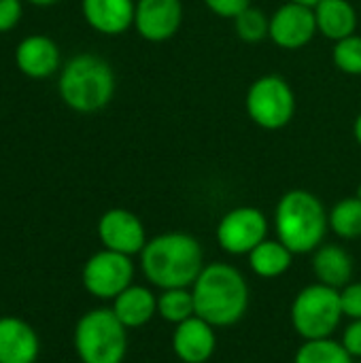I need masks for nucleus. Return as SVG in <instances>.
<instances>
[{
    "label": "nucleus",
    "instance_id": "f257e3e1",
    "mask_svg": "<svg viewBox=\"0 0 361 363\" xmlns=\"http://www.w3.org/2000/svg\"><path fill=\"white\" fill-rule=\"evenodd\" d=\"M204 266L202 245L185 232L157 234L140 251V270L157 289L191 287Z\"/></svg>",
    "mask_w": 361,
    "mask_h": 363
},
{
    "label": "nucleus",
    "instance_id": "f03ea898",
    "mask_svg": "<svg viewBox=\"0 0 361 363\" xmlns=\"http://www.w3.org/2000/svg\"><path fill=\"white\" fill-rule=\"evenodd\" d=\"M196 315L213 328L236 325L249 308V285L243 272L230 264L213 262L202 268L191 285Z\"/></svg>",
    "mask_w": 361,
    "mask_h": 363
},
{
    "label": "nucleus",
    "instance_id": "7ed1b4c3",
    "mask_svg": "<svg viewBox=\"0 0 361 363\" xmlns=\"http://www.w3.org/2000/svg\"><path fill=\"white\" fill-rule=\"evenodd\" d=\"M274 230L277 238L294 255L315 253L330 230V213L315 194L291 189L283 194L277 204Z\"/></svg>",
    "mask_w": 361,
    "mask_h": 363
},
{
    "label": "nucleus",
    "instance_id": "20e7f679",
    "mask_svg": "<svg viewBox=\"0 0 361 363\" xmlns=\"http://www.w3.org/2000/svg\"><path fill=\"white\" fill-rule=\"evenodd\" d=\"M57 91L68 108L98 113L115 96L113 66L96 53H77L62 66Z\"/></svg>",
    "mask_w": 361,
    "mask_h": 363
},
{
    "label": "nucleus",
    "instance_id": "39448f33",
    "mask_svg": "<svg viewBox=\"0 0 361 363\" xmlns=\"http://www.w3.org/2000/svg\"><path fill=\"white\" fill-rule=\"evenodd\" d=\"M74 353L81 363H123L128 353V328L113 308H91L74 325Z\"/></svg>",
    "mask_w": 361,
    "mask_h": 363
},
{
    "label": "nucleus",
    "instance_id": "423d86ee",
    "mask_svg": "<svg viewBox=\"0 0 361 363\" xmlns=\"http://www.w3.org/2000/svg\"><path fill=\"white\" fill-rule=\"evenodd\" d=\"M343 317L340 291L323 283L304 287L291 304V325L304 340L332 338Z\"/></svg>",
    "mask_w": 361,
    "mask_h": 363
},
{
    "label": "nucleus",
    "instance_id": "0eeeda50",
    "mask_svg": "<svg viewBox=\"0 0 361 363\" xmlns=\"http://www.w3.org/2000/svg\"><path fill=\"white\" fill-rule=\"evenodd\" d=\"M245 106L249 119L262 130H281L296 115V94L283 77L264 74L249 85Z\"/></svg>",
    "mask_w": 361,
    "mask_h": 363
},
{
    "label": "nucleus",
    "instance_id": "6e6552de",
    "mask_svg": "<svg viewBox=\"0 0 361 363\" xmlns=\"http://www.w3.org/2000/svg\"><path fill=\"white\" fill-rule=\"evenodd\" d=\"M134 281V264L130 255L102 249L94 253L83 270L81 283L89 296L96 300H115L123 289H128Z\"/></svg>",
    "mask_w": 361,
    "mask_h": 363
},
{
    "label": "nucleus",
    "instance_id": "1a4fd4ad",
    "mask_svg": "<svg viewBox=\"0 0 361 363\" xmlns=\"http://www.w3.org/2000/svg\"><path fill=\"white\" fill-rule=\"evenodd\" d=\"M215 236L226 253L249 255L268 238V219L255 206H236L219 219Z\"/></svg>",
    "mask_w": 361,
    "mask_h": 363
},
{
    "label": "nucleus",
    "instance_id": "9d476101",
    "mask_svg": "<svg viewBox=\"0 0 361 363\" xmlns=\"http://www.w3.org/2000/svg\"><path fill=\"white\" fill-rule=\"evenodd\" d=\"M317 34L315 9L298 2H285L270 15V34L268 38L287 51L306 47Z\"/></svg>",
    "mask_w": 361,
    "mask_h": 363
},
{
    "label": "nucleus",
    "instance_id": "9b49d317",
    "mask_svg": "<svg viewBox=\"0 0 361 363\" xmlns=\"http://www.w3.org/2000/svg\"><path fill=\"white\" fill-rule=\"evenodd\" d=\"M98 238L104 249L123 255H140L147 245V232L143 221L126 208H111L98 219Z\"/></svg>",
    "mask_w": 361,
    "mask_h": 363
},
{
    "label": "nucleus",
    "instance_id": "f8f14e48",
    "mask_svg": "<svg viewBox=\"0 0 361 363\" xmlns=\"http://www.w3.org/2000/svg\"><path fill=\"white\" fill-rule=\"evenodd\" d=\"M183 21L181 0H136L134 28L149 43L170 40Z\"/></svg>",
    "mask_w": 361,
    "mask_h": 363
},
{
    "label": "nucleus",
    "instance_id": "ddd939ff",
    "mask_svg": "<svg viewBox=\"0 0 361 363\" xmlns=\"http://www.w3.org/2000/svg\"><path fill=\"white\" fill-rule=\"evenodd\" d=\"M217 349L215 328L198 315L179 323L172 332V351L183 363H206Z\"/></svg>",
    "mask_w": 361,
    "mask_h": 363
},
{
    "label": "nucleus",
    "instance_id": "4468645a",
    "mask_svg": "<svg viewBox=\"0 0 361 363\" xmlns=\"http://www.w3.org/2000/svg\"><path fill=\"white\" fill-rule=\"evenodd\" d=\"M15 64L19 72L30 79H47L60 70L62 53L53 38L45 34H30L19 40L15 49Z\"/></svg>",
    "mask_w": 361,
    "mask_h": 363
},
{
    "label": "nucleus",
    "instance_id": "2eb2a0df",
    "mask_svg": "<svg viewBox=\"0 0 361 363\" xmlns=\"http://www.w3.org/2000/svg\"><path fill=\"white\" fill-rule=\"evenodd\" d=\"M40 338L36 330L13 315L0 317V363H36Z\"/></svg>",
    "mask_w": 361,
    "mask_h": 363
},
{
    "label": "nucleus",
    "instance_id": "dca6fc26",
    "mask_svg": "<svg viewBox=\"0 0 361 363\" xmlns=\"http://www.w3.org/2000/svg\"><path fill=\"white\" fill-rule=\"evenodd\" d=\"M134 0H81V13L87 26L104 36L123 34L134 26Z\"/></svg>",
    "mask_w": 361,
    "mask_h": 363
},
{
    "label": "nucleus",
    "instance_id": "f3484780",
    "mask_svg": "<svg viewBox=\"0 0 361 363\" xmlns=\"http://www.w3.org/2000/svg\"><path fill=\"white\" fill-rule=\"evenodd\" d=\"M111 308L128 330H138L157 315V296L149 287L132 283L113 300Z\"/></svg>",
    "mask_w": 361,
    "mask_h": 363
},
{
    "label": "nucleus",
    "instance_id": "a211bd4d",
    "mask_svg": "<svg viewBox=\"0 0 361 363\" xmlns=\"http://www.w3.org/2000/svg\"><path fill=\"white\" fill-rule=\"evenodd\" d=\"M313 272L317 283L340 291L353 279V259L338 245H321L313 255Z\"/></svg>",
    "mask_w": 361,
    "mask_h": 363
},
{
    "label": "nucleus",
    "instance_id": "6ab92c4d",
    "mask_svg": "<svg viewBox=\"0 0 361 363\" xmlns=\"http://www.w3.org/2000/svg\"><path fill=\"white\" fill-rule=\"evenodd\" d=\"M317 32L338 43L357 30V11L349 0H321L315 6Z\"/></svg>",
    "mask_w": 361,
    "mask_h": 363
},
{
    "label": "nucleus",
    "instance_id": "aec40b11",
    "mask_svg": "<svg viewBox=\"0 0 361 363\" xmlns=\"http://www.w3.org/2000/svg\"><path fill=\"white\" fill-rule=\"evenodd\" d=\"M294 262V253L277 238V240H264L249 253V266L251 270L262 279H277L283 277Z\"/></svg>",
    "mask_w": 361,
    "mask_h": 363
},
{
    "label": "nucleus",
    "instance_id": "412c9836",
    "mask_svg": "<svg viewBox=\"0 0 361 363\" xmlns=\"http://www.w3.org/2000/svg\"><path fill=\"white\" fill-rule=\"evenodd\" d=\"M330 230L343 240L361 238V198L351 196L332 206Z\"/></svg>",
    "mask_w": 361,
    "mask_h": 363
},
{
    "label": "nucleus",
    "instance_id": "4be33fe9",
    "mask_svg": "<svg viewBox=\"0 0 361 363\" xmlns=\"http://www.w3.org/2000/svg\"><path fill=\"white\" fill-rule=\"evenodd\" d=\"M196 315L191 287H177V289H162L157 296V317L166 323L179 325Z\"/></svg>",
    "mask_w": 361,
    "mask_h": 363
},
{
    "label": "nucleus",
    "instance_id": "5701e85b",
    "mask_svg": "<svg viewBox=\"0 0 361 363\" xmlns=\"http://www.w3.org/2000/svg\"><path fill=\"white\" fill-rule=\"evenodd\" d=\"M294 363H353V357L347 353L343 342L334 338H317L304 340L296 351Z\"/></svg>",
    "mask_w": 361,
    "mask_h": 363
},
{
    "label": "nucleus",
    "instance_id": "b1692460",
    "mask_svg": "<svg viewBox=\"0 0 361 363\" xmlns=\"http://www.w3.org/2000/svg\"><path fill=\"white\" fill-rule=\"evenodd\" d=\"M234 30L245 43H262L270 34V17L251 4L238 17H234Z\"/></svg>",
    "mask_w": 361,
    "mask_h": 363
},
{
    "label": "nucleus",
    "instance_id": "393cba45",
    "mask_svg": "<svg viewBox=\"0 0 361 363\" xmlns=\"http://www.w3.org/2000/svg\"><path fill=\"white\" fill-rule=\"evenodd\" d=\"M332 62L340 72L351 74V77H361V36L351 34L334 43Z\"/></svg>",
    "mask_w": 361,
    "mask_h": 363
},
{
    "label": "nucleus",
    "instance_id": "a878e982",
    "mask_svg": "<svg viewBox=\"0 0 361 363\" xmlns=\"http://www.w3.org/2000/svg\"><path fill=\"white\" fill-rule=\"evenodd\" d=\"M340 306L343 315L351 321L361 319V283H349L340 289Z\"/></svg>",
    "mask_w": 361,
    "mask_h": 363
},
{
    "label": "nucleus",
    "instance_id": "bb28decb",
    "mask_svg": "<svg viewBox=\"0 0 361 363\" xmlns=\"http://www.w3.org/2000/svg\"><path fill=\"white\" fill-rule=\"evenodd\" d=\"M253 0H204V4L209 6L211 13L219 15V17H228L234 19L238 17L245 9L251 6Z\"/></svg>",
    "mask_w": 361,
    "mask_h": 363
},
{
    "label": "nucleus",
    "instance_id": "cd10ccee",
    "mask_svg": "<svg viewBox=\"0 0 361 363\" xmlns=\"http://www.w3.org/2000/svg\"><path fill=\"white\" fill-rule=\"evenodd\" d=\"M23 15L21 0H0V34L13 30Z\"/></svg>",
    "mask_w": 361,
    "mask_h": 363
},
{
    "label": "nucleus",
    "instance_id": "c85d7f7f",
    "mask_svg": "<svg viewBox=\"0 0 361 363\" xmlns=\"http://www.w3.org/2000/svg\"><path fill=\"white\" fill-rule=\"evenodd\" d=\"M343 347L353 359H361V319L351 321L343 332Z\"/></svg>",
    "mask_w": 361,
    "mask_h": 363
},
{
    "label": "nucleus",
    "instance_id": "c756f323",
    "mask_svg": "<svg viewBox=\"0 0 361 363\" xmlns=\"http://www.w3.org/2000/svg\"><path fill=\"white\" fill-rule=\"evenodd\" d=\"M353 136H355V140L361 145V113L355 117V123H353Z\"/></svg>",
    "mask_w": 361,
    "mask_h": 363
},
{
    "label": "nucleus",
    "instance_id": "7c9ffc66",
    "mask_svg": "<svg viewBox=\"0 0 361 363\" xmlns=\"http://www.w3.org/2000/svg\"><path fill=\"white\" fill-rule=\"evenodd\" d=\"M30 4H34V6H53V4H57L60 0H28Z\"/></svg>",
    "mask_w": 361,
    "mask_h": 363
},
{
    "label": "nucleus",
    "instance_id": "2f4dec72",
    "mask_svg": "<svg viewBox=\"0 0 361 363\" xmlns=\"http://www.w3.org/2000/svg\"><path fill=\"white\" fill-rule=\"evenodd\" d=\"M291 2H298V4H306V6H313V9H315V6H317V4H319L321 0H291Z\"/></svg>",
    "mask_w": 361,
    "mask_h": 363
},
{
    "label": "nucleus",
    "instance_id": "473e14b6",
    "mask_svg": "<svg viewBox=\"0 0 361 363\" xmlns=\"http://www.w3.org/2000/svg\"><path fill=\"white\" fill-rule=\"evenodd\" d=\"M355 196H357V198H361V185H360V187H357V191H355Z\"/></svg>",
    "mask_w": 361,
    "mask_h": 363
},
{
    "label": "nucleus",
    "instance_id": "72a5a7b5",
    "mask_svg": "<svg viewBox=\"0 0 361 363\" xmlns=\"http://www.w3.org/2000/svg\"><path fill=\"white\" fill-rule=\"evenodd\" d=\"M357 363H361V359H360V362H357Z\"/></svg>",
    "mask_w": 361,
    "mask_h": 363
}]
</instances>
